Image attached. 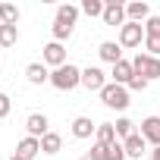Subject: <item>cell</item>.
I'll return each mask as SVG.
<instances>
[{"label": "cell", "mask_w": 160, "mask_h": 160, "mask_svg": "<svg viewBox=\"0 0 160 160\" xmlns=\"http://www.w3.org/2000/svg\"><path fill=\"white\" fill-rule=\"evenodd\" d=\"M50 85L60 88V91H72V88H78V85H82V69L72 66V63L53 69V72H50Z\"/></svg>", "instance_id": "1"}, {"label": "cell", "mask_w": 160, "mask_h": 160, "mask_svg": "<svg viewBox=\"0 0 160 160\" xmlns=\"http://www.w3.org/2000/svg\"><path fill=\"white\" fill-rule=\"evenodd\" d=\"M101 101H104V107H110V110H126L132 101H129V88L126 85H116V82H107V88L101 91Z\"/></svg>", "instance_id": "2"}, {"label": "cell", "mask_w": 160, "mask_h": 160, "mask_svg": "<svg viewBox=\"0 0 160 160\" xmlns=\"http://www.w3.org/2000/svg\"><path fill=\"white\" fill-rule=\"evenodd\" d=\"M132 66H135V72H138V75H144V78H148V82L160 78V57H151V53H135Z\"/></svg>", "instance_id": "3"}, {"label": "cell", "mask_w": 160, "mask_h": 160, "mask_svg": "<svg viewBox=\"0 0 160 160\" xmlns=\"http://www.w3.org/2000/svg\"><path fill=\"white\" fill-rule=\"evenodd\" d=\"M144 44V25L141 22H126L119 28V47H141Z\"/></svg>", "instance_id": "4"}, {"label": "cell", "mask_w": 160, "mask_h": 160, "mask_svg": "<svg viewBox=\"0 0 160 160\" xmlns=\"http://www.w3.org/2000/svg\"><path fill=\"white\" fill-rule=\"evenodd\" d=\"M104 25H126L129 19H126V3H119V0H104Z\"/></svg>", "instance_id": "5"}, {"label": "cell", "mask_w": 160, "mask_h": 160, "mask_svg": "<svg viewBox=\"0 0 160 160\" xmlns=\"http://www.w3.org/2000/svg\"><path fill=\"white\" fill-rule=\"evenodd\" d=\"M82 85L88 88V91H104L107 88V72L104 69H98V66H88V69H82Z\"/></svg>", "instance_id": "6"}, {"label": "cell", "mask_w": 160, "mask_h": 160, "mask_svg": "<svg viewBox=\"0 0 160 160\" xmlns=\"http://www.w3.org/2000/svg\"><path fill=\"white\" fill-rule=\"evenodd\" d=\"M44 66H53V69H60V66H66V47L60 44V41H50V44H44Z\"/></svg>", "instance_id": "7"}, {"label": "cell", "mask_w": 160, "mask_h": 160, "mask_svg": "<svg viewBox=\"0 0 160 160\" xmlns=\"http://www.w3.org/2000/svg\"><path fill=\"white\" fill-rule=\"evenodd\" d=\"M25 132H28L32 138H44V135L50 132V119H47L44 113H28V119H25Z\"/></svg>", "instance_id": "8"}, {"label": "cell", "mask_w": 160, "mask_h": 160, "mask_svg": "<svg viewBox=\"0 0 160 160\" xmlns=\"http://www.w3.org/2000/svg\"><path fill=\"white\" fill-rule=\"evenodd\" d=\"M141 138L154 148H160V116H144L141 119Z\"/></svg>", "instance_id": "9"}, {"label": "cell", "mask_w": 160, "mask_h": 160, "mask_svg": "<svg viewBox=\"0 0 160 160\" xmlns=\"http://www.w3.org/2000/svg\"><path fill=\"white\" fill-rule=\"evenodd\" d=\"M126 19L129 22H148L151 19V7L144 3V0H132V3H126Z\"/></svg>", "instance_id": "10"}, {"label": "cell", "mask_w": 160, "mask_h": 160, "mask_svg": "<svg viewBox=\"0 0 160 160\" xmlns=\"http://www.w3.org/2000/svg\"><path fill=\"white\" fill-rule=\"evenodd\" d=\"M98 57H101L104 63L116 66V63L122 60V47H119V41H101V47H98Z\"/></svg>", "instance_id": "11"}, {"label": "cell", "mask_w": 160, "mask_h": 160, "mask_svg": "<svg viewBox=\"0 0 160 160\" xmlns=\"http://www.w3.org/2000/svg\"><path fill=\"white\" fill-rule=\"evenodd\" d=\"M122 148H126V157H132V160H141V154H148V141L141 138V132L129 135V138L122 141Z\"/></svg>", "instance_id": "12"}, {"label": "cell", "mask_w": 160, "mask_h": 160, "mask_svg": "<svg viewBox=\"0 0 160 160\" xmlns=\"http://www.w3.org/2000/svg\"><path fill=\"white\" fill-rule=\"evenodd\" d=\"M41 154V138H32V135H25L19 144H16V157H22V160H35Z\"/></svg>", "instance_id": "13"}, {"label": "cell", "mask_w": 160, "mask_h": 160, "mask_svg": "<svg viewBox=\"0 0 160 160\" xmlns=\"http://www.w3.org/2000/svg\"><path fill=\"white\" fill-rule=\"evenodd\" d=\"M132 75H135V66H132V60H119L116 66H113V72H110V78L116 85H126L129 88V82H132Z\"/></svg>", "instance_id": "14"}, {"label": "cell", "mask_w": 160, "mask_h": 160, "mask_svg": "<svg viewBox=\"0 0 160 160\" xmlns=\"http://www.w3.org/2000/svg\"><path fill=\"white\" fill-rule=\"evenodd\" d=\"M94 132H98V122H91V116H75V119H72V135H75V138L85 141V138H91Z\"/></svg>", "instance_id": "15"}, {"label": "cell", "mask_w": 160, "mask_h": 160, "mask_svg": "<svg viewBox=\"0 0 160 160\" xmlns=\"http://www.w3.org/2000/svg\"><path fill=\"white\" fill-rule=\"evenodd\" d=\"M25 78L32 85H44V82H50V72H47L44 63H28L25 66Z\"/></svg>", "instance_id": "16"}, {"label": "cell", "mask_w": 160, "mask_h": 160, "mask_svg": "<svg viewBox=\"0 0 160 160\" xmlns=\"http://www.w3.org/2000/svg\"><path fill=\"white\" fill-rule=\"evenodd\" d=\"M94 138H98V144H113V141H119L116 138V126L113 122H98V132H94Z\"/></svg>", "instance_id": "17"}, {"label": "cell", "mask_w": 160, "mask_h": 160, "mask_svg": "<svg viewBox=\"0 0 160 160\" xmlns=\"http://www.w3.org/2000/svg\"><path fill=\"white\" fill-rule=\"evenodd\" d=\"M60 148H63V138H60L57 132H47V135L41 138V154L53 157V154H60Z\"/></svg>", "instance_id": "18"}, {"label": "cell", "mask_w": 160, "mask_h": 160, "mask_svg": "<svg viewBox=\"0 0 160 160\" xmlns=\"http://www.w3.org/2000/svg\"><path fill=\"white\" fill-rule=\"evenodd\" d=\"M78 13H82V7H72V3H63V7L57 10V19L75 28V19H78Z\"/></svg>", "instance_id": "19"}, {"label": "cell", "mask_w": 160, "mask_h": 160, "mask_svg": "<svg viewBox=\"0 0 160 160\" xmlns=\"http://www.w3.org/2000/svg\"><path fill=\"white\" fill-rule=\"evenodd\" d=\"M19 7L16 3H0V22H3V25H16L19 22Z\"/></svg>", "instance_id": "20"}, {"label": "cell", "mask_w": 160, "mask_h": 160, "mask_svg": "<svg viewBox=\"0 0 160 160\" xmlns=\"http://www.w3.org/2000/svg\"><path fill=\"white\" fill-rule=\"evenodd\" d=\"M19 41V28L16 25H0V50L3 47H13Z\"/></svg>", "instance_id": "21"}, {"label": "cell", "mask_w": 160, "mask_h": 160, "mask_svg": "<svg viewBox=\"0 0 160 160\" xmlns=\"http://www.w3.org/2000/svg\"><path fill=\"white\" fill-rule=\"evenodd\" d=\"M113 126H116V138H122V141H126L129 135H135V122H132L129 116H119Z\"/></svg>", "instance_id": "22"}, {"label": "cell", "mask_w": 160, "mask_h": 160, "mask_svg": "<svg viewBox=\"0 0 160 160\" xmlns=\"http://www.w3.org/2000/svg\"><path fill=\"white\" fill-rule=\"evenodd\" d=\"M82 13L85 16H104V0H82Z\"/></svg>", "instance_id": "23"}, {"label": "cell", "mask_w": 160, "mask_h": 160, "mask_svg": "<svg viewBox=\"0 0 160 160\" xmlns=\"http://www.w3.org/2000/svg\"><path fill=\"white\" fill-rule=\"evenodd\" d=\"M50 32H53V41H60V44H63V41H66V38L72 35V25H66V22L53 19V28H50Z\"/></svg>", "instance_id": "24"}, {"label": "cell", "mask_w": 160, "mask_h": 160, "mask_svg": "<svg viewBox=\"0 0 160 160\" xmlns=\"http://www.w3.org/2000/svg\"><path fill=\"white\" fill-rule=\"evenodd\" d=\"M107 160H126V148H122V141L107 144Z\"/></svg>", "instance_id": "25"}, {"label": "cell", "mask_w": 160, "mask_h": 160, "mask_svg": "<svg viewBox=\"0 0 160 160\" xmlns=\"http://www.w3.org/2000/svg\"><path fill=\"white\" fill-rule=\"evenodd\" d=\"M144 35H148V38H160V16H151V19L144 22Z\"/></svg>", "instance_id": "26"}, {"label": "cell", "mask_w": 160, "mask_h": 160, "mask_svg": "<svg viewBox=\"0 0 160 160\" xmlns=\"http://www.w3.org/2000/svg\"><path fill=\"white\" fill-rule=\"evenodd\" d=\"M148 85H151V82H148V78L135 72V75H132V82H129V91H148Z\"/></svg>", "instance_id": "27"}, {"label": "cell", "mask_w": 160, "mask_h": 160, "mask_svg": "<svg viewBox=\"0 0 160 160\" xmlns=\"http://www.w3.org/2000/svg\"><path fill=\"white\" fill-rule=\"evenodd\" d=\"M85 160H107V148H104V144H98V141H94V144H91V151H88V157H85Z\"/></svg>", "instance_id": "28"}, {"label": "cell", "mask_w": 160, "mask_h": 160, "mask_svg": "<svg viewBox=\"0 0 160 160\" xmlns=\"http://www.w3.org/2000/svg\"><path fill=\"white\" fill-rule=\"evenodd\" d=\"M144 53L160 57V38H148V35H144Z\"/></svg>", "instance_id": "29"}, {"label": "cell", "mask_w": 160, "mask_h": 160, "mask_svg": "<svg viewBox=\"0 0 160 160\" xmlns=\"http://www.w3.org/2000/svg\"><path fill=\"white\" fill-rule=\"evenodd\" d=\"M10 110H13L10 94H3V91H0V119H7V116H10Z\"/></svg>", "instance_id": "30"}, {"label": "cell", "mask_w": 160, "mask_h": 160, "mask_svg": "<svg viewBox=\"0 0 160 160\" xmlns=\"http://www.w3.org/2000/svg\"><path fill=\"white\" fill-rule=\"evenodd\" d=\"M148 154H151L148 160H160V148H154V151H148Z\"/></svg>", "instance_id": "31"}, {"label": "cell", "mask_w": 160, "mask_h": 160, "mask_svg": "<svg viewBox=\"0 0 160 160\" xmlns=\"http://www.w3.org/2000/svg\"><path fill=\"white\" fill-rule=\"evenodd\" d=\"M10 160H22V157H16V154H13V157H10Z\"/></svg>", "instance_id": "32"}, {"label": "cell", "mask_w": 160, "mask_h": 160, "mask_svg": "<svg viewBox=\"0 0 160 160\" xmlns=\"http://www.w3.org/2000/svg\"><path fill=\"white\" fill-rule=\"evenodd\" d=\"M0 25H3V22H0Z\"/></svg>", "instance_id": "33"}]
</instances>
